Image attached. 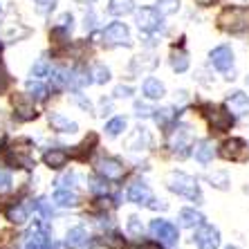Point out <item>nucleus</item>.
Masks as SVG:
<instances>
[{"label":"nucleus","instance_id":"nucleus-1","mask_svg":"<svg viewBox=\"0 0 249 249\" xmlns=\"http://www.w3.org/2000/svg\"><path fill=\"white\" fill-rule=\"evenodd\" d=\"M166 186H168V191L189 197V200H193L196 204L202 202L200 184H197V180H196V178H191V175L180 173V171H173V173L166 175Z\"/></svg>","mask_w":249,"mask_h":249},{"label":"nucleus","instance_id":"nucleus-2","mask_svg":"<svg viewBox=\"0 0 249 249\" xmlns=\"http://www.w3.org/2000/svg\"><path fill=\"white\" fill-rule=\"evenodd\" d=\"M218 25L229 34L249 32V7H225L218 16Z\"/></svg>","mask_w":249,"mask_h":249},{"label":"nucleus","instance_id":"nucleus-3","mask_svg":"<svg viewBox=\"0 0 249 249\" xmlns=\"http://www.w3.org/2000/svg\"><path fill=\"white\" fill-rule=\"evenodd\" d=\"M204 110V117L209 119V126L213 133H227V130H231L233 126V112L227 108V106H213V104H204L202 106Z\"/></svg>","mask_w":249,"mask_h":249},{"label":"nucleus","instance_id":"nucleus-4","mask_svg":"<svg viewBox=\"0 0 249 249\" xmlns=\"http://www.w3.org/2000/svg\"><path fill=\"white\" fill-rule=\"evenodd\" d=\"M218 155L227 162H249V146L243 137H229L220 144V151Z\"/></svg>","mask_w":249,"mask_h":249},{"label":"nucleus","instance_id":"nucleus-5","mask_svg":"<svg viewBox=\"0 0 249 249\" xmlns=\"http://www.w3.org/2000/svg\"><path fill=\"white\" fill-rule=\"evenodd\" d=\"M168 146L173 148V153L180 160H184L186 155H189V148H193L191 146V128L189 126H175L173 130H171V135H168Z\"/></svg>","mask_w":249,"mask_h":249},{"label":"nucleus","instance_id":"nucleus-6","mask_svg":"<svg viewBox=\"0 0 249 249\" xmlns=\"http://www.w3.org/2000/svg\"><path fill=\"white\" fill-rule=\"evenodd\" d=\"M148 229H151V236L155 238L157 243L168 245V247L178 245V240H180V231H178V227H175L173 222H168V220H153Z\"/></svg>","mask_w":249,"mask_h":249},{"label":"nucleus","instance_id":"nucleus-7","mask_svg":"<svg viewBox=\"0 0 249 249\" xmlns=\"http://www.w3.org/2000/svg\"><path fill=\"white\" fill-rule=\"evenodd\" d=\"M135 20H137V27L146 34H153L157 29L162 27V14L157 12V7H142L135 12Z\"/></svg>","mask_w":249,"mask_h":249},{"label":"nucleus","instance_id":"nucleus-8","mask_svg":"<svg viewBox=\"0 0 249 249\" xmlns=\"http://www.w3.org/2000/svg\"><path fill=\"white\" fill-rule=\"evenodd\" d=\"M104 43L108 47H115V45H130V32H128V27L124 23H110L108 27L104 29Z\"/></svg>","mask_w":249,"mask_h":249},{"label":"nucleus","instance_id":"nucleus-9","mask_svg":"<svg viewBox=\"0 0 249 249\" xmlns=\"http://www.w3.org/2000/svg\"><path fill=\"white\" fill-rule=\"evenodd\" d=\"M209 61H211V65H213L218 72H225V74H229L233 68V52L229 45H218L215 50H211L209 52Z\"/></svg>","mask_w":249,"mask_h":249},{"label":"nucleus","instance_id":"nucleus-10","mask_svg":"<svg viewBox=\"0 0 249 249\" xmlns=\"http://www.w3.org/2000/svg\"><path fill=\"white\" fill-rule=\"evenodd\" d=\"M193 240H196L197 249H218L220 247V231L211 225H200Z\"/></svg>","mask_w":249,"mask_h":249},{"label":"nucleus","instance_id":"nucleus-11","mask_svg":"<svg viewBox=\"0 0 249 249\" xmlns=\"http://www.w3.org/2000/svg\"><path fill=\"white\" fill-rule=\"evenodd\" d=\"M97 171L99 175H104L106 180H122L124 173H126L124 164L117 157H101L97 162Z\"/></svg>","mask_w":249,"mask_h":249},{"label":"nucleus","instance_id":"nucleus-12","mask_svg":"<svg viewBox=\"0 0 249 249\" xmlns=\"http://www.w3.org/2000/svg\"><path fill=\"white\" fill-rule=\"evenodd\" d=\"M227 108L233 112V115H249V97L240 90L231 92L227 97Z\"/></svg>","mask_w":249,"mask_h":249},{"label":"nucleus","instance_id":"nucleus-13","mask_svg":"<svg viewBox=\"0 0 249 249\" xmlns=\"http://www.w3.org/2000/svg\"><path fill=\"white\" fill-rule=\"evenodd\" d=\"M128 200L133 204H151L153 193L144 182H135V184H130V189H128Z\"/></svg>","mask_w":249,"mask_h":249},{"label":"nucleus","instance_id":"nucleus-14","mask_svg":"<svg viewBox=\"0 0 249 249\" xmlns=\"http://www.w3.org/2000/svg\"><path fill=\"white\" fill-rule=\"evenodd\" d=\"M193 157H196L200 164H209L211 160H213V155H215V148H213V144L209 142V139H200V142H196L193 144Z\"/></svg>","mask_w":249,"mask_h":249},{"label":"nucleus","instance_id":"nucleus-15","mask_svg":"<svg viewBox=\"0 0 249 249\" xmlns=\"http://www.w3.org/2000/svg\"><path fill=\"white\" fill-rule=\"evenodd\" d=\"M14 106H16L18 119L29 122V119H34V117H36V108H34V104H32L27 97H16V99H14Z\"/></svg>","mask_w":249,"mask_h":249},{"label":"nucleus","instance_id":"nucleus-16","mask_svg":"<svg viewBox=\"0 0 249 249\" xmlns=\"http://www.w3.org/2000/svg\"><path fill=\"white\" fill-rule=\"evenodd\" d=\"M25 249H54V240L50 238V233L43 231H32Z\"/></svg>","mask_w":249,"mask_h":249},{"label":"nucleus","instance_id":"nucleus-17","mask_svg":"<svg viewBox=\"0 0 249 249\" xmlns=\"http://www.w3.org/2000/svg\"><path fill=\"white\" fill-rule=\"evenodd\" d=\"M180 225L186 227V229H193V227L204 225V215L196 209H182L180 211Z\"/></svg>","mask_w":249,"mask_h":249},{"label":"nucleus","instance_id":"nucleus-18","mask_svg":"<svg viewBox=\"0 0 249 249\" xmlns=\"http://www.w3.org/2000/svg\"><path fill=\"white\" fill-rule=\"evenodd\" d=\"M88 243V233L83 227H74L70 229L68 236H65V247L68 249H76V247H83Z\"/></svg>","mask_w":249,"mask_h":249},{"label":"nucleus","instance_id":"nucleus-19","mask_svg":"<svg viewBox=\"0 0 249 249\" xmlns=\"http://www.w3.org/2000/svg\"><path fill=\"white\" fill-rule=\"evenodd\" d=\"M43 162L47 164L50 168H63L65 164H68V153L61 151V148H54V151H47L45 155H43Z\"/></svg>","mask_w":249,"mask_h":249},{"label":"nucleus","instance_id":"nucleus-20","mask_svg":"<svg viewBox=\"0 0 249 249\" xmlns=\"http://www.w3.org/2000/svg\"><path fill=\"white\" fill-rule=\"evenodd\" d=\"M144 94L148 99H162L164 94H166V88H164V83L160 81V79H146L144 81Z\"/></svg>","mask_w":249,"mask_h":249},{"label":"nucleus","instance_id":"nucleus-21","mask_svg":"<svg viewBox=\"0 0 249 249\" xmlns=\"http://www.w3.org/2000/svg\"><path fill=\"white\" fill-rule=\"evenodd\" d=\"M171 68H173L175 72H180V74L189 70V54H186L182 47L171 52Z\"/></svg>","mask_w":249,"mask_h":249},{"label":"nucleus","instance_id":"nucleus-22","mask_svg":"<svg viewBox=\"0 0 249 249\" xmlns=\"http://www.w3.org/2000/svg\"><path fill=\"white\" fill-rule=\"evenodd\" d=\"M135 9V0H110V5H108V12L112 16H126Z\"/></svg>","mask_w":249,"mask_h":249},{"label":"nucleus","instance_id":"nucleus-23","mask_svg":"<svg viewBox=\"0 0 249 249\" xmlns=\"http://www.w3.org/2000/svg\"><path fill=\"white\" fill-rule=\"evenodd\" d=\"M27 207H23V204H14V207L7 209V220L14 222V225H23L25 220H27Z\"/></svg>","mask_w":249,"mask_h":249},{"label":"nucleus","instance_id":"nucleus-24","mask_svg":"<svg viewBox=\"0 0 249 249\" xmlns=\"http://www.w3.org/2000/svg\"><path fill=\"white\" fill-rule=\"evenodd\" d=\"M50 124H52L56 130H61V133H76V124L61 115H50Z\"/></svg>","mask_w":249,"mask_h":249},{"label":"nucleus","instance_id":"nucleus-25","mask_svg":"<svg viewBox=\"0 0 249 249\" xmlns=\"http://www.w3.org/2000/svg\"><path fill=\"white\" fill-rule=\"evenodd\" d=\"M94 144H97V135L92 133V135H90V137L86 139V142H83L81 146H76V151L72 153V155H74L76 160H88V157H90V153L94 151V148H92Z\"/></svg>","mask_w":249,"mask_h":249},{"label":"nucleus","instance_id":"nucleus-26","mask_svg":"<svg viewBox=\"0 0 249 249\" xmlns=\"http://www.w3.org/2000/svg\"><path fill=\"white\" fill-rule=\"evenodd\" d=\"M54 202L58 207H76L79 204V196L72 191H56L54 193Z\"/></svg>","mask_w":249,"mask_h":249},{"label":"nucleus","instance_id":"nucleus-27","mask_svg":"<svg viewBox=\"0 0 249 249\" xmlns=\"http://www.w3.org/2000/svg\"><path fill=\"white\" fill-rule=\"evenodd\" d=\"M124 130H126V119L124 117H115V119H110V122L106 124V135L108 137H117Z\"/></svg>","mask_w":249,"mask_h":249},{"label":"nucleus","instance_id":"nucleus-28","mask_svg":"<svg viewBox=\"0 0 249 249\" xmlns=\"http://www.w3.org/2000/svg\"><path fill=\"white\" fill-rule=\"evenodd\" d=\"M101 243H104L108 249H124V247H126V240H124V236H122V233H117V231L106 233Z\"/></svg>","mask_w":249,"mask_h":249},{"label":"nucleus","instance_id":"nucleus-29","mask_svg":"<svg viewBox=\"0 0 249 249\" xmlns=\"http://www.w3.org/2000/svg\"><path fill=\"white\" fill-rule=\"evenodd\" d=\"M27 92L32 99H36V101H45L47 99V88L41 86L38 81H29L27 83Z\"/></svg>","mask_w":249,"mask_h":249},{"label":"nucleus","instance_id":"nucleus-30","mask_svg":"<svg viewBox=\"0 0 249 249\" xmlns=\"http://www.w3.org/2000/svg\"><path fill=\"white\" fill-rule=\"evenodd\" d=\"M180 9V0H157V12L162 16H171Z\"/></svg>","mask_w":249,"mask_h":249},{"label":"nucleus","instance_id":"nucleus-31","mask_svg":"<svg viewBox=\"0 0 249 249\" xmlns=\"http://www.w3.org/2000/svg\"><path fill=\"white\" fill-rule=\"evenodd\" d=\"M50 38H52V43H56V45H63V43L70 41V29H68V27H61V25H56V27L50 32Z\"/></svg>","mask_w":249,"mask_h":249},{"label":"nucleus","instance_id":"nucleus-32","mask_svg":"<svg viewBox=\"0 0 249 249\" xmlns=\"http://www.w3.org/2000/svg\"><path fill=\"white\" fill-rule=\"evenodd\" d=\"M155 112H157V115H155V122L162 124V126H166L168 122H173L175 117H178L173 108H162V110H155Z\"/></svg>","mask_w":249,"mask_h":249},{"label":"nucleus","instance_id":"nucleus-33","mask_svg":"<svg viewBox=\"0 0 249 249\" xmlns=\"http://www.w3.org/2000/svg\"><path fill=\"white\" fill-rule=\"evenodd\" d=\"M58 0H34L36 5V12L43 14V16H47L50 12H54V7H56Z\"/></svg>","mask_w":249,"mask_h":249},{"label":"nucleus","instance_id":"nucleus-34","mask_svg":"<svg viewBox=\"0 0 249 249\" xmlns=\"http://www.w3.org/2000/svg\"><path fill=\"white\" fill-rule=\"evenodd\" d=\"M209 182H213L211 186H218V189H222V191H225L227 186H229V178H227V173H213V175H209Z\"/></svg>","mask_w":249,"mask_h":249},{"label":"nucleus","instance_id":"nucleus-35","mask_svg":"<svg viewBox=\"0 0 249 249\" xmlns=\"http://www.w3.org/2000/svg\"><path fill=\"white\" fill-rule=\"evenodd\" d=\"M110 81V70L104 68V65H99L94 70V83H108Z\"/></svg>","mask_w":249,"mask_h":249},{"label":"nucleus","instance_id":"nucleus-36","mask_svg":"<svg viewBox=\"0 0 249 249\" xmlns=\"http://www.w3.org/2000/svg\"><path fill=\"white\" fill-rule=\"evenodd\" d=\"M90 191L92 193H108V184L101 180H90Z\"/></svg>","mask_w":249,"mask_h":249},{"label":"nucleus","instance_id":"nucleus-37","mask_svg":"<svg viewBox=\"0 0 249 249\" xmlns=\"http://www.w3.org/2000/svg\"><path fill=\"white\" fill-rule=\"evenodd\" d=\"M45 74H47V63H45V61H38V63L32 68V76H36V79H38V76H45Z\"/></svg>","mask_w":249,"mask_h":249},{"label":"nucleus","instance_id":"nucleus-38","mask_svg":"<svg viewBox=\"0 0 249 249\" xmlns=\"http://www.w3.org/2000/svg\"><path fill=\"white\" fill-rule=\"evenodd\" d=\"M128 231L133 233V236H139V233H142V225H139V218H130V220H128Z\"/></svg>","mask_w":249,"mask_h":249},{"label":"nucleus","instance_id":"nucleus-39","mask_svg":"<svg viewBox=\"0 0 249 249\" xmlns=\"http://www.w3.org/2000/svg\"><path fill=\"white\" fill-rule=\"evenodd\" d=\"M7 86H9V76H7L5 68H0V92H5Z\"/></svg>","mask_w":249,"mask_h":249},{"label":"nucleus","instance_id":"nucleus-40","mask_svg":"<svg viewBox=\"0 0 249 249\" xmlns=\"http://www.w3.org/2000/svg\"><path fill=\"white\" fill-rule=\"evenodd\" d=\"M130 94H133V88L130 86H119L115 90V97H130Z\"/></svg>","mask_w":249,"mask_h":249},{"label":"nucleus","instance_id":"nucleus-41","mask_svg":"<svg viewBox=\"0 0 249 249\" xmlns=\"http://www.w3.org/2000/svg\"><path fill=\"white\" fill-rule=\"evenodd\" d=\"M58 25H61V27L72 29V14H63V16L58 18Z\"/></svg>","mask_w":249,"mask_h":249},{"label":"nucleus","instance_id":"nucleus-42","mask_svg":"<svg viewBox=\"0 0 249 249\" xmlns=\"http://www.w3.org/2000/svg\"><path fill=\"white\" fill-rule=\"evenodd\" d=\"M76 180V175L74 173H70V175H65V178H61V180H58V184L61 186H72V182Z\"/></svg>","mask_w":249,"mask_h":249},{"label":"nucleus","instance_id":"nucleus-43","mask_svg":"<svg viewBox=\"0 0 249 249\" xmlns=\"http://www.w3.org/2000/svg\"><path fill=\"white\" fill-rule=\"evenodd\" d=\"M83 27H86L88 32H92V29H94V14H88V16H86V23H83Z\"/></svg>","mask_w":249,"mask_h":249},{"label":"nucleus","instance_id":"nucleus-44","mask_svg":"<svg viewBox=\"0 0 249 249\" xmlns=\"http://www.w3.org/2000/svg\"><path fill=\"white\" fill-rule=\"evenodd\" d=\"M142 249H162V243H157V240L155 243H144L142 245Z\"/></svg>","mask_w":249,"mask_h":249},{"label":"nucleus","instance_id":"nucleus-45","mask_svg":"<svg viewBox=\"0 0 249 249\" xmlns=\"http://www.w3.org/2000/svg\"><path fill=\"white\" fill-rule=\"evenodd\" d=\"M135 110H137V115H139V117H142V115H151V112H148V108H146V106H142V104L135 106Z\"/></svg>","mask_w":249,"mask_h":249},{"label":"nucleus","instance_id":"nucleus-46","mask_svg":"<svg viewBox=\"0 0 249 249\" xmlns=\"http://www.w3.org/2000/svg\"><path fill=\"white\" fill-rule=\"evenodd\" d=\"M215 0H196V5H200V7H211Z\"/></svg>","mask_w":249,"mask_h":249},{"label":"nucleus","instance_id":"nucleus-47","mask_svg":"<svg viewBox=\"0 0 249 249\" xmlns=\"http://www.w3.org/2000/svg\"><path fill=\"white\" fill-rule=\"evenodd\" d=\"M2 142H5V133L0 130V146H2Z\"/></svg>","mask_w":249,"mask_h":249},{"label":"nucleus","instance_id":"nucleus-48","mask_svg":"<svg viewBox=\"0 0 249 249\" xmlns=\"http://www.w3.org/2000/svg\"><path fill=\"white\" fill-rule=\"evenodd\" d=\"M0 54H2V43H0Z\"/></svg>","mask_w":249,"mask_h":249},{"label":"nucleus","instance_id":"nucleus-49","mask_svg":"<svg viewBox=\"0 0 249 249\" xmlns=\"http://www.w3.org/2000/svg\"><path fill=\"white\" fill-rule=\"evenodd\" d=\"M227 249H236V247H227Z\"/></svg>","mask_w":249,"mask_h":249}]
</instances>
